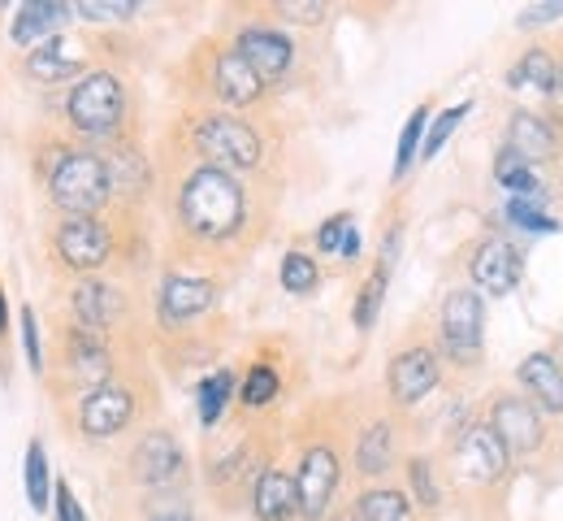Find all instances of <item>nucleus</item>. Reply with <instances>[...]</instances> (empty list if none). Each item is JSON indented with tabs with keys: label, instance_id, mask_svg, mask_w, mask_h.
Segmentation results:
<instances>
[{
	"label": "nucleus",
	"instance_id": "f257e3e1",
	"mask_svg": "<svg viewBox=\"0 0 563 521\" xmlns=\"http://www.w3.org/2000/svg\"><path fill=\"white\" fill-rule=\"evenodd\" d=\"M26 161H31V174L40 183L48 209L62 214V218H104L118 205L113 174H109L104 156L70 140L53 122H44L31 135Z\"/></svg>",
	"mask_w": 563,
	"mask_h": 521
},
{
	"label": "nucleus",
	"instance_id": "f03ea898",
	"mask_svg": "<svg viewBox=\"0 0 563 521\" xmlns=\"http://www.w3.org/2000/svg\"><path fill=\"white\" fill-rule=\"evenodd\" d=\"M174 226L200 243V248H225L234 243L247 226H252V196L243 174L217 170L205 161H191L183 170V178L174 183V200H169Z\"/></svg>",
	"mask_w": 563,
	"mask_h": 521
},
{
	"label": "nucleus",
	"instance_id": "7ed1b4c3",
	"mask_svg": "<svg viewBox=\"0 0 563 521\" xmlns=\"http://www.w3.org/2000/svg\"><path fill=\"white\" fill-rule=\"evenodd\" d=\"M131 118H135V96H131L126 75L118 66H109V62H96L87 75L74 78L70 87L62 91L53 127L66 131L78 144L100 152L135 140Z\"/></svg>",
	"mask_w": 563,
	"mask_h": 521
},
{
	"label": "nucleus",
	"instance_id": "20e7f679",
	"mask_svg": "<svg viewBox=\"0 0 563 521\" xmlns=\"http://www.w3.org/2000/svg\"><path fill=\"white\" fill-rule=\"evenodd\" d=\"M118 373H122L118 339L87 335L62 317L53 322L48 344H44V382H48V395L57 409H66L74 400H82L87 391L113 382Z\"/></svg>",
	"mask_w": 563,
	"mask_h": 521
},
{
	"label": "nucleus",
	"instance_id": "39448f33",
	"mask_svg": "<svg viewBox=\"0 0 563 521\" xmlns=\"http://www.w3.org/2000/svg\"><path fill=\"white\" fill-rule=\"evenodd\" d=\"M44 252H48V265L66 279H87V274H104L122 243H118V230L109 218H53L44 230Z\"/></svg>",
	"mask_w": 563,
	"mask_h": 521
},
{
	"label": "nucleus",
	"instance_id": "423d86ee",
	"mask_svg": "<svg viewBox=\"0 0 563 521\" xmlns=\"http://www.w3.org/2000/svg\"><path fill=\"white\" fill-rule=\"evenodd\" d=\"M187 144L196 152V161L230 170V174H252L265 161V135L243 113H225V109H209L191 118Z\"/></svg>",
	"mask_w": 563,
	"mask_h": 521
},
{
	"label": "nucleus",
	"instance_id": "0eeeda50",
	"mask_svg": "<svg viewBox=\"0 0 563 521\" xmlns=\"http://www.w3.org/2000/svg\"><path fill=\"white\" fill-rule=\"evenodd\" d=\"M62 417H66V431H70L74 439H82V444H113V439H122L140 422V391H135L131 378L118 373L113 382H104V387L87 391L82 400L66 404Z\"/></svg>",
	"mask_w": 563,
	"mask_h": 521
},
{
	"label": "nucleus",
	"instance_id": "6e6552de",
	"mask_svg": "<svg viewBox=\"0 0 563 521\" xmlns=\"http://www.w3.org/2000/svg\"><path fill=\"white\" fill-rule=\"evenodd\" d=\"M62 322H70L87 335L118 339L131 326V292L109 279V274H87V279H66L62 283Z\"/></svg>",
	"mask_w": 563,
	"mask_h": 521
},
{
	"label": "nucleus",
	"instance_id": "1a4fd4ad",
	"mask_svg": "<svg viewBox=\"0 0 563 521\" xmlns=\"http://www.w3.org/2000/svg\"><path fill=\"white\" fill-rule=\"evenodd\" d=\"M482 344H486V300L473 287L446 292L442 308H438V357H446L455 366H477Z\"/></svg>",
	"mask_w": 563,
	"mask_h": 521
},
{
	"label": "nucleus",
	"instance_id": "9d476101",
	"mask_svg": "<svg viewBox=\"0 0 563 521\" xmlns=\"http://www.w3.org/2000/svg\"><path fill=\"white\" fill-rule=\"evenodd\" d=\"M295 500H299V521H325L334 509L339 482H343V452L330 439L299 447V465H295Z\"/></svg>",
	"mask_w": 563,
	"mask_h": 521
},
{
	"label": "nucleus",
	"instance_id": "9b49d317",
	"mask_svg": "<svg viewBox=\"0 0 563 521\" xmlns=\"http://www.w3.org/2000/svg\"><path fill=\"white\" fill-rule=\"evenodd\" d=\"M126 474L143 491H169L187 474V447L169 426H147L126 452Z\"/></svg>",
	"mask_w": 563,
	"mask_h": 521
},
{
	"label": "nucleus",
	"instance_id": "f8f14e48",
	"mask_svg": "<svg viewBox=\"0 0 563 521\" xmlns=\"http://www.w3.org/2000/svg\"><path fill=\"white\" fill-rule=\"evenodd\" d=\"M217 304V279L209 274H165L156 283V326L161 330H187L205 322Z\"/></svg>",
	"mask_w": 563,
	"mask_h": 521
},
{
	"label": "nucleus",
	"instance_id": "ddd939ff",
	"mask_svg": "<svg viewBox=\"0 0 563 521\" xmlns=\"http://www.w3.org/2000/svg\"><path fill=\"white\" fill-rule=\"evenodd\" d=\"M91 66H96L91 48H87L82 40H74V35L62 31V35H53V40H44L40 48L22 53L18 75L26 78V83H35V87H70L74 78H82Z\"/></svg>",
	"mask_w": 563,
	"mask_h": 521
},
{
	"label": "nucleus",
	"instance_id": "4468645a",
	"mask_svg": "<svg viewBox=\"0 0 563 521\" xmlns=\"http://www.w3.org/2000/svg\"><path fill=\"white\" fill-rule=\"evenodd\" d=\"M230 48L247 62V70L261 78L265 87L282 83V78L290 75V66H295V40H290V31H282L274 22H247V26H239V35H234Z\"/></svg>",
	"mask_w": 563,
	"mask_h": 521
},
{
	"label": "nucleus",
	"instance_id": "2eb2a0df",
	"mask_svg": "<svg viewBox=\"0 0 563 521\" xmlns=\"http://www.w3.org/2000/svg\"><path fill=\"white\" fill-rule=\"evenodd\" d=\"M442 382V357L433 344H408L386 366V391L399 409H417L424 395H433Z\"/></svg>",
	"mask_w": 563,
	"mask_h": 521
},
{
	"label": "nucleus",
	"instance_id": "dca6fc26",
	"mask_svg": "<svg viewBox=\"0 0 563 521\" xmlns=\"http://www.w3.org/2000/svg\"><path fill=\"white\" fill-rule=\"evenodd\" d=\"M486 426L498 435V444L507 447V456H533L547 439V422L525 395H498L490 404Z\"/></svg>",
	"mask_w": 563,
	"mask_h": 521
},
{
	"label": "nucleus",
	"instance_id": "f3484780",
	"mask_svg": "<svg viewBox=\"0 0 563 521\" xmlns=\"http://www.w3.org/2000/svg\"><path fill=\"white\" fill-rule=\"evenodd\" d=\"M507 460H511L507 447L498 444V435H494L486 422H473V426H464L455 435V474L464 482L490 487V482H498L507 474Z\"/></svg>",
	"mask_w": 563,
	"mask_h": 521
},
{
	"label": "nucleus",
	"instance_id": "a211bd4d",
	"mask_svg": "<svg viewBox=\"0 0 563 521\" xmlns=\"http://www.w3.org/2000/svg\"><path fill=\"white\" fill-rule=\"evenodd\" d=\"M520 274H525V257L520 248H511L507 239H482L473 248V261H468V279L477 283L473 292L477 296H511L520 287Z\"/></svg>",
	"mask_w": 563,
	"mask_h": 521
},
{
	"label": "nucleus",
	"instance_id": "6ab92c4d",
	"mask_svg": "<svg viewBox=\"0 0 563 521\" xmlns=\"http://www.w3.org/2000/svg\"><path fill=\"white\" fill-rule=\"evenodd\" d=\"M209 91L225 113H239V109L261 105L265 83L247 70V62H243L234 48H217L209 57Z\"/></svg>",
	"mask_w": 563,
	"mask_h": 521
},
{
	"label": "nucleus",
	"instance_id": "aec40b11",
	"mask_svg": "<svg viewBox=\"0 0 563 521\" xmlns=\"http://www.w3.org/2000/svg\"><path fill=\"white\" fill-rule=\"evenodd\" d=\"M399 243H404V226H390L382 235V248H377V265L368 270V279L360 283V296H355V330L368 335L382 304H386V287H390V274H395V261H399Z\"/></svg>",
	"mask_w": 563,
	"mask_h": 521
},
{
	"label": "nucleus",
	"instance_id": "412c9836",
	"mask_svg": "<svg viewBox=\"0 0 563 521\" xmlns=\"http://www.w3.org/2000/svg\"><path fill=\"white\" fill-rule=\"evenodd\" d=\"M399 460V444H395V426L390 417H373L360 426L352 444V465L364 482H382Z\"/></svg>",
	"mask_w": 563,
	"mask_h": 521
},
{
	"label": "nucleus",
	"instance_id": "4be33fe9",
	"mask_svg": "<svg viewBox=\"0 0 563 521\" xmlns=\"http://www.w3.org/2000/svg\"><path fill=\"white\" fill-rule=\"evenodd\" d=\"M70 18H74L70 4H53V0L18 4L13 22H9V44H13V48H22V53H31V48H40L44 40L62 35Z\"/></svg>",
	"mask_w": 563,
	"mask_h": 521
},
{
	"label": "nucleus",
	"instance_id": "5701e85b",
	"mask_svg": "<svg viewBox=\"0 0 563 521\" xmlns=\"http://www.w3.org/2000/svg\"><path fill=\"white\" fill-rule=\"evenodd\" d=\"M252 513H256V521H295L299 518L295 478H290L286 469L269 465V469L256 478V487H252Z\"/></svg>",
	"mask_w": 563,
	"mask_h": 521
},
{
	"label": "nucleus",
	"instance_id": "b1692460",
	"mask_svg": "<svg viewBox=\"0 0 563 521\" xmlns=\"http://www.w3.org/2000/svg\"><path fill=\"white\" fill-rule=\"evenodd\" d=\"M516 378H520V387H525L547 413H563V370L551 352H529V357L520 361Z\"/></svg>",
	"mask_w": 563,
	"mask_h": 521
},
{
	"label": "nucleus",
	"instance_id": "393cba45",
	"mask_svg": "<svg viewBox=\"0 0 563 521\" xmlns=\"http://www.w3.org/2000/svg\"><path fill=\"white\" fill-rule=\"evenodd\" d=\"M507 149L516 152L520 161H547L551 152H555V131L538 118V113H529V109H520V113H511V122H507Z\"/></svg>",
	"mask_w": 563,
	"mask_h": 521
},
{
	"label": "nucleus",
	"instance_id": "a878e982",
	"mask_svg": "<svg viewBox=\"0 0 563 521\" xmlns=\"http://www.w3.org/2000/svg\"><path fill=\"white\" fill-rule=\"evenodd\" d=\"M355 521H408L412 518V500L404 487L390 482H373L368 491H360L352 504Z\"/></svg>",
	"mask_w": 563,
	"mask_h": 521
},
{
	"label": "nucleus",
	"instance_id": "bb28decb",
	"mask_svg": "<svg viewBox=\"0 0 563 521\" xmlns=\"http://www.w3.org/2000/svg\"><path fill=\"white\" fill-rule=\"evenodd\" d=\"M22 487H26V504L44 518L53 509V469H48V452L44 439H26V456H22Z\"/></svg>",
	"mask_w": 563,
	"mask_h": 521
},
{
	"label": "nucleus",
	"instance_id": "cd10ccee",
	"mask_svg": "<svg viewBox=\"0 0 563 521\" xmlns=\"http://www.w3.org/2000/svg\"><path fill=\"white\" fill-rule=\"evenodd\" d=\"M234 395H239L234 370H212L209 378L196 382V413H200V426H205V431L221 426V417H225V409H230Z\"/></svg>",
	"mask_w": 563,
	"mask_h": 521
},
{
	"label": "nucleus",
	"instance_id": "c85d7f7f",
	"mask_svg": "<svg viewBox=\"0 0 563 521\" xmlns=\"http://www.w3.org/2000/svg\"><path fill=\"white\" fill-rule=\"evenodd\" d=\"M507 87H516V91H538V96H551L555 87H560V62L547 53V48H529L516 66H511V75H507Z\"/></svg>",
	"mask_w": 563,
	"mask_h": 521
},
{
	"label": "nucleus",
	"instance_id": "c756f323",
	"mask_svg": "<svg viewBox=\"0 0 563 521\" xmlns=\"http://www.w3.org/2000/svg\"><path fill=\"white\" fill-rule=\"evenodd\" d=\"M282 395V373L274 361H252L247 373H243V382H239V400H243V409H269L274 400Z\"/></svg>",
	"mask_w": 563,
	"mask_h": 521
},
{
	"label": "nucleus",
	"instance_id": "7c9ffc66",
	"mask_svg": "<svg viewBox=\"0 0 563 521\" xmlns=\"http://www.w3.org/2000/svg\"><path fill=\"white\" fill-rule=\"evenodd\" d=\"M317 248H321L325 257L355 261L360 248H364V239H360V226H355L352 214H334V218H325V222L317 226Z\"/></svg>",
	"mask_w": 563,
	"mask_h": 521
},
{
	"label": "nucleus",
	"instance_id": "2f4dec72",
	"mask_svg": "<svg viewBox=\"0 0 563 521\" xmlns=\"http://www.w3.org/2000/svg\"><path fill=\"white\" fill-rule=\"evenodd\" d=\"M494 178H498V187H507L511 196H525V200H533V196L542 192V183H538L533 165H529V161H520L507 144H503L498 156H494Z\"/></svg>",
	"mask_w": 563,
	"mask_h": 521
},
{
	"label": "nucleus",
	"instance_id": "473e14b6",
	"mask_svg": "<svg viewBox=\"0 0 563 521\" xmlns=\"http://www.w3.org/2000/svg\"><path fill=\"white\" fill-rule=\"evenodd\" d=\"M408 500L421 504V509H442V482H438V469H433V456H408Z\"/></svg>",
	"mask_w": 563,
	"mask_h": 521
},
{
	"label": "nucleus",
	"instance_id": "72a5a7b5",
	"mask_svg": "<svg viewBox=\"0 0 563 521\" xmlns=\"http://www.w3.org/2000/svg\"><path fill=\"white\" fill-rule=\"evenodd\" d=\"M18 348H22V361L35 378H44V330H40V313L31 300L18 304Z\"/></svg>",
	"mask_w": 563,
	"mask_h": 521
},
{
	"label": "nucleus",
	"instance_id": "f704fd0d",
	"mask_svg": "<svg viewBox=\"0 0 563 521\" xmlns=\"http://www.w3.org/2000/svg\"><path fill=\"white\" fill-rule=\"evenodd\" d=\"M282 287L290 292V296H312L317 287H321V265L308 257V252H299V248H290L286 257H282V270H278Z\"/></svg>",
	"mask_w": 563,
	"mask_h": 521
},
{
	"label": "nucleus",
	"instance_id": "c9c22d12",
	"mask_svg": "<svg viewBox=\"0 0 563 521\" xmlns=\"http://www.w3.org/2000/svg\"><path fill=\"white\" fill-rule=\"evenodd\" d=\"M424 127H429V105H417L412 109V118L404 122V131H399V149H395V183L399 178H408V170H412V161L421 156V144H424Z\"/></svg>",
	"mask_w": 563,
	"mask_h": 521
},
{
	"label": "nucleus",
	"instance_id": "e433bc0d",
	"mask_svg": "<svg viewBox=\"0 0 563 521\" xmlns=\"http://www.w3.org/2000/svg\"><path fill=\"white\" fill-rule=\"evenodd\" d=\"M473 113V100H460V105H451L446 113H438L433 118V127H424V144H421V161H433L438 152L446 149V140L460 131V122Z\"/></svg>",
	"mask_w": 563,
	"mask_h": 521
},
{
	"label": "nucleus",
	"instance_id": "4c0bfd02",
	"mask_svg": "<svg viewBox=\"0 0 563 521\" xmlns=\"http://www.w3.org/2000/svg\"><path fill=\"white\" fill-rule=\"evenodd\" d=\"M503 214H507V222L516 226V230H529V235H555L560 230V222L538 200H525V196H511Z\"/></svg>",
	"mask_w": 563,
	"mask_h": 521
},
{
	"label": "nucleus",
	"instance_id": "58836bf2",
	"mask_svg": "<svg viewBox=\"0 0 563 521\" xmlns=\"http://www.w3.org/2000/svg\"><path fill=\"white\" fill-rule=\"evenodd\" d=\"M135 13H140L135 0H82V4H74V18H82V22H126Z\"/></svg>",
	"mask_w": 563,
	"mask_h": 521
},
{
	"label": "nucleus",
	"instance_id": "ea45409f",
	"mask_svg": "<svg viewBox=\"0 0 563 521\" xmlns=\"http://www.w3.org/2000/svg\"><path fill=\"white\" fill-rule=\"evenodd\" d=\"M274 13H278L282 22H290V26H317V22H325L330 4L325 0H278Z\"/></svg>",
	"mask_w": 563,
	"mask_h": 521
},
{
	"label": "nucleus",
	"instance_id": "a19ab883",
	"mask_svg": "<svg viewBox=\"0 0 563 521\" xmlns=\"http://www.w3.org/2000/svg\"><path fill=\"white\" fill-rule=\"evenodd\" d=\"M53 521H91L66 478H53Z\"/></svg>",
	"mask_w": 563,
	"mask_h": 521
},
{
	"label": "nucleus",
	"instance_id": "79ce46f5",
	"mask_svg": "<svg viewBox=\"0 0 563 521\" xmlns=\"http://www.w3.org/2000/svg\"><path fill=\"white\" fill-rule=\"evenodd\" d=\"M555 18H563V0H551V4H538V9H525L516 22L520 26H542V22H555Z\"/></svg>",
	"mask_w": 563,
	"mask_h": 521
},
{
	"label": "nucleus",
	"instance_id": "37998d69",
	"mask_svg": "<svg viewBox=\"0 0 563 521\" xmlns=\"http://www.w3.org/2000/svg\"><path fill=\"white\" fill-rule=\"evenodd\" d=\"M143 521H196V518H191L187 509H165V504H161V509H152Z\"/></svg>",
	"mask_w": 563,
	"mask_h": 521
},
{
	"label": "nucleus",
	"instance_id": "c03bdc74",
	"mask_svg": "<svg viewBox=\"0 0 563 521\" xmlns=\"http://www.w3.org/2000/svg\"><path fill=\"white\" fill-rule=\"evenodd\" d=\"M9 317H13V313H9V296H4V287H0V352L9 348Z\"/></svg>",
	"mask_w": 563,
	"mask_h": 521
},
{
	"label": "nucleus",
	"instance_id": "a18cd8bd",
	"mask_svg": "<svg viewBox=\"0 0 563 521\" xmlns=\"http://www.w3.org/2000/svg\"><path fill=\"white\" fill-rule=\"evenodd\" d=\"M325 521H355V513H352V509H347V513H330Z\"/></svg>",
	"mask_w": 563,
	"mask_h": 521
},
{
	"label": "nucleus",
	"instance_id": "49530a36",
	"mask_svg": "<svg viewBox=\"0 0 563 521\" xmlns=\"http://www.w3.org/2000/svg\"><path fill=\"white\" fill-rule=\"evenodd\" d=\"M560 91H563V66H560Z\"/></svg>",
	"mask_w": 563,
	"mask_h": 521
}]
</instances>
